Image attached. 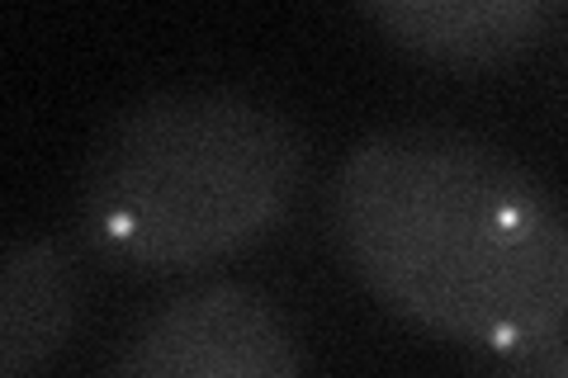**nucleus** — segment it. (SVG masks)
<instances>
[{
    "mask_svg": "<svg viewBox=\"0 0 568 378\" xmlns=\"http://www.w3.org/2000/svg\"><path fill=\"white\" fill-rule=\"evenodd\" d=\"M327 218L351 275L422 331L521 355L568 327V208L484 137H361L332 175Z\"/></svg>",
    "mask_w": 568,
    "mask_h": 378,
    "instance_id": "f257e3e1",
    "label": "nucleus"
},
{
    "mask_svg": "<svg viewBox=\"0 0 568 378\" xmlns=\"http://www.w3.org/2000/svg\"><path fill=\"white\" fill-rule=\"evenodd\" d=\"M304 180V137L237 90H166L129 104L85 156L77 223L133 275L204 269L265 237Z\"/></svg>",
    "mask_w": 568,
    "mask_h": 378,
    "instance_id": "f03ea898",
    "label": "nucleus"
},
{
    "mask_svg": "<svg viewBox=\"0 0 568 378\" xmlns=\"http://www.w3.org/2000/svg\"><path fill=\"white\" fill-rule=\"evenodd\" d=\"M110 378H304V355L271 298L227 279L162 303Z\"/></svg>",
    "mask_w": 568,
    "mask_h": 378,
    "instance_id": "7ed1b4c3",
    "label": "nucleus"
},
{
    "mask_svg": "<svg viewBox=\"0 0 568 378\" xmlns=\"http://www.w3.org/2000/svg\"><path fill=\"white\" fill-rule=\"evenodd\" d=\"M361 14L394 48L455 71L503 67L555 24L549 0H365Z\"/></svg>",
    "mask_w": 568,
    "mask_h": 378,
    "instance_id": "20e7f679",
    "label": "nucleus"
},
{
    "mask_svg": "<svg viewBox=\"0 0 568 378\" xmlns=\"http://www.w3.org/2000/svg\"><path fill=\"white\" fill-rule=\"evenodd\" d=\"M77 275L58 242L20 237L0 260V378H33L77 327Z\"/></svg>",
    "mask_w": 568,
    "mask_h": 378,
    "instance_id": "39448f33",
    "label": "nucleus"
},
{
    "mask_svg": "<svg viewBox=\"0 0 568 378\" xmlns=\"http://www.w3.org/2000/svg\"><path fill=\"white\" fill-rule=\"evenodd\" d=\"M507 378H568V327L517 355Z\"/></svg>",
    "mask_w": 568,
    "mask_h": 378,
    "instance_id": "423d86ee",
    "label": "nucleus"
}]
</instances>
